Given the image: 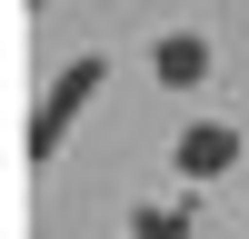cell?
Wrapping results in <instances>:
<instances>
[{
    "label": "cell",
    "instance_id": "obj_1",
    "mask_svg": "<svg viewBox=\"0 0 249 239\" xmlns=\"http://www.w3.org/2000/svg\"><path fill=\"white\" fill-rule=\"evenodd\" d=\"M100 80H110V60H100V50H80V60H60V70H50V90L30 100V130H20V159H30V170H50V159L70 150V130H80V110L100 100Z\"/></svg>",
    "mask_w": 249,
    "mask_h": 239
},
{
    "label": "cell",
    "instance_id": "obj_2",
    "mask_svg": "<svg viewBox=\"0 0 249 239\" xmlns=\"http://www.w3.org/2000/svg\"><path fill=\"white\" fill-rule=\"evenodd\" d=\"M170 170L190 179V189H210V179H230V170H239V130H230V120H190V130L170 139Z\"/></svg>",
    "mask_w": 249,
    "mask_h": 239
},
{
    "label": "cell",
    "instance_id": "obj_3",
    "mask_svg": "<svg viewBox=\"0 0 249 239\" xmlns=\"http://www.w3.org/2000/svg\"><path fill=\"white\" fill-rule=\"evenodd\" d=\"M210 70H219L210 30H160V40H150V80H160V90H199Z\"/></svg>",
    "mask_w": 249,
    "mask_h": 239
},
{
    "label": "cell",
    "instance_id": "obj_4",
    "mask_svg": "<svg viewBox=\"0 0 249 239\" xmlns=\"http://www.w3.org/2000/svg\"><path fill=\"white\" fill-rule=\"evenodd\" d=\"M130 239H210V229H199L190 209H170V199H140V209H130Z\"/></svg>",
    "mask_w": 249,
    "mask_h": 239
}]
</instances>
